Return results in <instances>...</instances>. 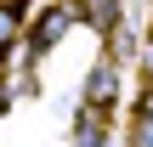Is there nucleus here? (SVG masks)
I'll use <instances>...</instances> for the list:
<instances>
[{"mask_svg": "<svg viewBox=\"0 0 153 147\" xmlns=\"http://www.w3.org/2000/svg\"><path fill=\"white\" fill-rule=\"evenodd\" d=\"M142 62H148V74H153V45H148V57H142Z\"/></svg>", "mask_w": 153, "mask_h": 147, "instance_id": "nucleus-6", "label": "nucleus"}, {"mask_svg": "<svg viewBox=\"0 0 153 147\" xmlns=\"http://www.w3.org/2000/svg\"><path fill=\"white\" fill-rule=\"evenodd\" d=\"M136 147H153V119L142 113V125H136Z\"/></svg>", "mask_w": 153, "mask_h": 147, "instance_id": "nucleus-4", "label": "nucleus"}, {"mask_svg": "<svg viewBox=\"0 0 153 147\" xmlns=\"http://www.w3.org/2000/svg\"><path fill=\"white\" fill-rule=\"evenodd\" d=\"M97 102H102V108L114 102V68H108V62L91 68V108H97Z\"/></svg>", "mask_w": 153, "mask_h": 147, "instance_id": "nucleus-1", "label": "nucleus"}, {"mask_svg": "<svg viewBox=\"0 0 153 147\" xmlns=\"http://www.w3.org/2000/svg\"><path fill=\"white\" fill-rule=\"evenodd\" d=\"M142 113H148V119H153V91H148V96H142Z\"/></svg>", "mask_w": 153, "mask_h": 147, "instance_id": "nucleus-5", "label": "nucleus"}, {"mask_svg": "<svg viewBox=\"0 0 153 147\" xmlns=\"http://www.w3.org/2000/svg\"><path fill=\"white\" fill-rule=\"evenodd\" d=\"M17 40V17H11V6H0V45H11Z\"/></svg>", "mask_w": 153, "mask_h": 147, "instance_id": "nucleus-3", "label": "nucleus"}, {"mask_svg": "<svg viewBox=\"0 0 153 147\" xmlns=\"http://www.w3.org/2000/svg\"><path fill=\"white\" fill-rule=\"evenodd\" d=\"M74 11H85L97 28H108V23L119 17V11H114V0H74Z\"/></svg>", "mask_w": 153, "mask_h": 147, "instance_id": "nucleus-2", "label": "nucleus"}]
</instances>
